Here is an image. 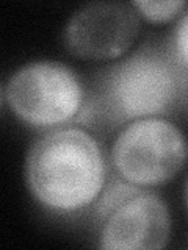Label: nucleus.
I'll use <instances>...</instances> for the list:
<instances>
[{"label": "nucleus", "mask_w": 188, "mask_h": 250, "mask_svg": "<svg viewBox=\"0 0 188 250\" xmlns=\"http://www.w3.org/2000/svg\"><path fill=\"white\" fill-rule=\"evenodd\" d=\"M25 177L33 197L52 211L91 205L105 188L107 167L97 141L82 128H58L31 146Z\"/></svg>", "instance_id": "nucleus-1"}, {"label": "nucleus", "mask_w": 188, "mask_h": 250, "mask_svg": "<svg viewBox=\"0 0 188 250\" xmlns=\"http://www.w3.org/2000/svg\"><path fill=\"white\" fill-rule=\"evenodd\" d=\"M5 102L22 122L53 128L72 121L83 105V86L72 69L58 61H33L8 78Z\"/></svg>", "instance_id": "nucleus-2"}, {"label": "nucleus", "mask_w": 188, "mask_h": 250, "mask_svg": "<svg viewBox=\"0 0 188 250\" xmlns=\"http://www.w3.org/2000/svg\"><path fill=\"white\" fill-rule=\"evenodd\" d=\"M187 158L188 144L184 133L162 117L133 121L118 135L112 148L118 175L138 188L169 182L184 167Z\"/></svg>", "instance_id": "nucleus-3"}, {"label": "nucleus", "mask_w": 188, "mask_h": 250, "mask_svg": "<svg viewBox=\"0 0 188 250\" xmlns=\"http://www.w3.org/2000/svg\"><path fill=\"white\" fill-rule=\"evenodd\" d=\"M105 88L115 114L144 119L166 111L184 86L174 64L155 52H140L112 69Z\"/></svg>", "instance_id": "nucleus-4"}, {"label": "nucleus", "mask_w": 188, "mask_h": 250, "mask_svg": "<svg viewBox=\"0 0 188 250\" xmlns=\"http://www.w3.org/2000/svg\"><path fill=\"white\" fill-rule=\"evenodd\" d=\"M138 33L140 18L132 3L91 2L70 16L63 38L75 57L107 61L127 52Z\"/></svg>", "instance_id": "nucleus-5"}, {"label": "nucleus", "mask_w": 188, "mask_h": 250, "mask_svg": "<svg viewBox=\"0 0 188 250\" xmlns=\"http://www.w3.org/2000/svg\"><path fill=\"white\" fill-rule=\"evenodd\" d=\"M171 214L166 202L140 191L110 214L102 227L100 247L113 250H154L166 247Z\"/></svg>", "instance_id": "nucleus-6"}, {"label": "nucleus", "mask_w": 188, "mask_h": 250, "mask_svg": "<svg viewBox=\"0 0 188 250\" xmlns=\"http://www.w3.org/2000/svg\"><path fill=\"white\" fill-rule=\"evenodd\" d=\"M133 8L138 11V14L143 16L149 22H169L182 13L187 8V2L184 0H135L132 2Z\"/></svg>", "instance_id": "nucleus-7"}, {"label": "nucleus", "mask_w": 188, "mask_h": 250, "mask_svg": "<svg viewBox=\"0 0 188 250\" xmlns=\"http://www.w3.org/2000/svg\"><path fill=\"white\" fill-rule=\"evenodd\" d=\"M137 192H140V188L135 185H132L129 182H125V183L115 182L104 192L100 202L97 203V216L102 221H105L118 207L122 205L125 200L130 199L132 195H135Z\"/></svg>", "instance_id": "nucleus-8"}, {"label": "nucleus", "mask_w": 188, "mask_h": 250, "mask_svg": "<svg viewBox=\"0 0 188 250\" xmlns=\"http://www.w3.org/2000/svg\"><path fill=\"white\" fill-rule=\"evenodd\" d=\"M174 42H176V50L179 58L188 66V11L184 13L182 19L177 23Z\"/></svg>", "instance_id": "nucleus-9"}, {"label": "nucleus", "mask_w": 188, "mask_h": 250, "mask_svg": "<svg viewBox=\"0 0 188 250\" xmlns=\"http://www.w3.org/2000/svg\"><path fill=\"white\" fill-rule=\"evenodd\" d=\"M185 205L188 209V180H187V185H185Z\"/></svg>", "instance_id": "nucleus-10"}]
</instances>
